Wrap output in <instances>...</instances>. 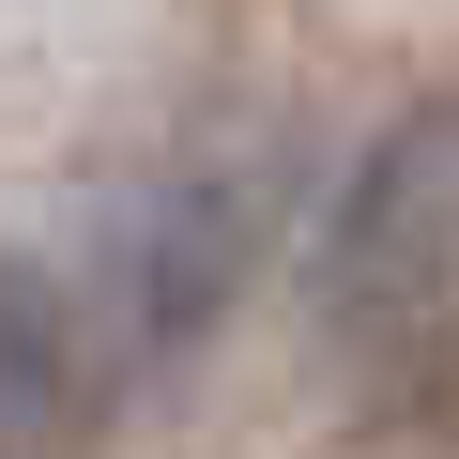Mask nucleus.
<instances>
[{"label": "nucleus", "mask_w": 459, "mask_h": 459, "mask_svg": "<svg viewBox=\"0 0 459 459\" xmlns=\"http://www.w3.org/2000/svg\"><path fill=\"white\" fill-rule=\"evenodd\" d=\"M47 413H62V322L0 261V459H47Z\"/></svg>", "instance_id": "1"}]
</instances>
